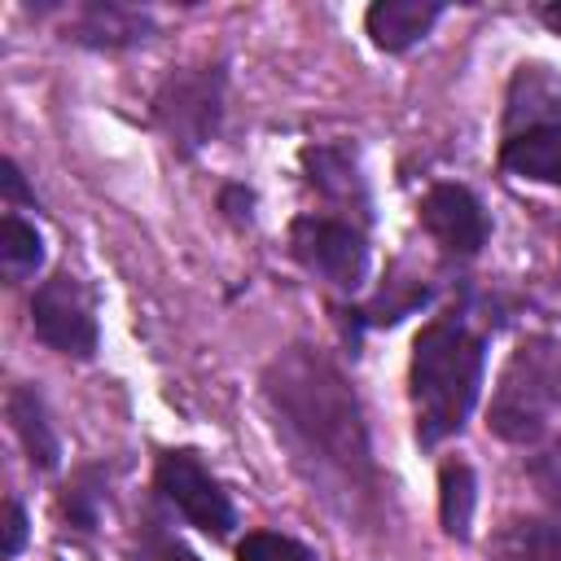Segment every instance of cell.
<instances>
[{
  "mask_svg": "<svg viewBox=\"0 0 561 561\" xmlns=\"http://www.w3.org/2000/svg\"><path fill=\"white\" fill-rule=\"evenodd\" d=\"M259 394L289 465L346 517H368L381 495V473L346 373L320 346L294 342L263 364Z\"/></svg>",
  "mask_w": 561,
  "mask_h": 561,
  "instance_id": "6da1fadb",
  "label": "cell"
},
{
  "mask_svg": "<svg viewBox=\"0 0 561 561\" xmlns=\"http://www.w3.org/2000/svg\"><path fill=\"white\" fill-rule=\"evenodd\" d=\"M486 377V337L469 324L465 307H451L421 324L408 359V403L412 434L421 447H438L456 438L482 394Z\"/></svg>",
  "mask_w": 561,
  "mask_h": 561,
  "instance_id": "7a4b0ae2",
  "label": "cell"
},
{
  "mask_svg": "<svg viewBox=\"0 0 561 561\" xmlns=\"http://www.w3.org/2000/svg\"><path fill=\"white\" fill-rule=\"evenodd\" d=\"M557 342L552 337H526L508 364L500 368V381L486 403V430L500 443L535 447L548 434V408H552V373H557Z\"/></svg>",
  "mask_w": 561,
  "mask_h": 561,
  "instance_id": "3957f363",
  "label": "cell"
},
{
  "mask_svg": "<svg viewBox=\"0 0 561 561\" xmlns=\"http://www.w3.org/2000/svg\"><path fill=\"white\" fill-rule=\"evenodd\" d=\"M224 88H228V70L224 61H197V66H180L171 70L158 92H153V127L162 131V140L171 145L175 158H197L224 127Z\"/></svg>",
  "mask_w": 561,
  "mask_h": 561,
  "instance_id": "277c9868",
  "label": "cell"
},
{
  "mask_svg": "<svg viewBox=\"0 0 561 561\" xmlns=\"http://www.w3.org/2000/svg\"><path fill=\"white\" fill-rule=\"evenodd\" d=\"M289 254L342 294H355L368 280V237L342 215H294Z\"/></svg>",
  "mask_w": 561,
  "mask_h": 561,
  "instance_id": "5b68a950",
  "label": "cell"
},
{
  "mask_svg": "<svg viewBox=\"0 0 561 561\" xmlns=\"http://www.w3.org/2000/svg\"><path fill=\"white\" fill-rule=\"evenodd\" d=\"M31 333L66 359H92L101 346V324L92 294L75 272H53L31 294Z\"/></svg>",
  "mask_w": 561,
  "mask_h": 561,
  "instance_id": "8992f818",
  "label": "cell"
},
{
  "mask_svg": "<svg viewBox=\"0 0 561 561\" xmlns=\"http://www.w3.org/2000/svg\"><path fill=\"white\" fill-rule=\"evenodd\" d=\"M153 486H158V495H162L188 526H197L202 535H210V539H228V535H232V526H237L232 495H228L224 482L202 465L197 451H188V447L162 451L158 465H153Z\"/></svg>",
  "mask_w": 561,
  "mask_h": 561,
  "instance_id": "52a82bcc",
  "label": "cell"
},
{
  "mask_svg": "<svg viewBox=\"0 0 561 561\" xmlns=\"http://www.w3.org/2000/svg\"><path fill=\"white\" fill-rule=\"evenodd\" d=\"M416 215H421V228L438 241V250L447 259H478L482 245L491 241L486 206L478 202V193L469 184H456V180L430 184Z\"/></svg>",
  "mask_w": 561,
  "mask_h": 561,
  "instance_id": "ba28073f",
  "label": "cell"
},
{
  "mask_svg": "<svg viewBox=\"0 0 561 561\" xmlns=\"http://www.w3.org/2000/svg\"><path fill=\"white\" fill-rule=\"evenodd\" d=\"M298 167H302L307 188H316L320 202H329L333 210H342V219H351L359 228L373 219V197H368V180H364V167H359L355 145H346V140L307 145L298 153Z\"/></svg>",
  "mask_w": 561,
  "mask_h": 561,
  "instance_id": "9c48e42d",
  "label": "cell"
},
{
  "mask_svg": "<svg viewBox=\"0 0 561 561\" xmlns=\"http://www.w3.org/2000/svg\"><path fill=\"white\" fill-rule=\"evenodd\" d=\"M153 18L145 9L118 4V0H88L75 4L66 18V39L79 48H96V53H123L136 48L145 39H153Z\"/></svg>",
  "mask_w": 561,
  "mask_h": 561,
  "instance_id": "30bf717a",
  "label": "cell"
},
{
  "mask_svg": "<svg viewBox=\"0 0 561 561\" xmlns=\"http://www.w3.org/2000/svg\"><path fill=\"white\" fill-rule=\"evenodd\" d=\"M443 13L447 4L438 0H373L364 9V35L381 53H408L434 31Z\"/></svg>",
  "mask_w": 561,
  "mask_h": 561,
  "instance_id": "8fae6325",
  "label": "cell"
},
{
  "mask_svg": "<svg viewBox=\"0 0 561 561\" xmlns=\"http://www.w3.org/2000/svg\"><path fill=\"white\" fill-rule=\"evenodd\" d=\"M500 167L530 184H561V123H526L504 131Z\"/></svg>",
  "mask_w": 561,
  "mask_h": 561,
  "instance_id": "7c38bea8",
  "label": "cell"
},
{
  "mask_svg": "<svg viewBox=\"0 0 561 561\" xmlns=\"http://www.w3.org/2000/svg\"><path fill=\"white\" fill-rule=\"evenodd\" d=\"M482 561H561V513L543 508L508 517L491 535Z\"/></svg>",
  "mask_w": 561,
  "mask_h": 561,
  "instance_id": "4fadbf2b",
  "label": "cell"
},
{
  "mask_svg": "<svg viewBox=\"0 0 561 561\" xmlns=\"http://www.w3.org/2000/svg\"><path fill=\"white\" fill-rule=\"evenodd\" d=\"M4 412H9V425H13V434H18V443H22L26 460H31V469L35 473H53L61 465V438H57V430L48 421V408H44L39 390L26 386V381L13 386L9 399H4Z\"/></svg>",
  "mask_w": 561,
  "mask_h": 561,
  "instance_id": "5bb4252c",
  "label": "cell"
},
{
  "mask_svg": "<svg viewBox=\"0 0 561 561\" xmlns=\"http://www.w3.org/2000/svg\"><path fill=\"white\" fill-rule=\"evenodd\" d=\"M478 513V473L469 460H443L438 465V526L447 539L465 543L473 535Z\"/></svg>",
  "mask_w": 561,
  "mask_h": 561,
  "instance_id": "9a60e30c",
  "label": "cell"
},
{
  "mask_svg": "<svg viewBox=\"0 0 561 561\" xmlns=\"http://www.w3.org/2000/svg\"><path fill=\"white\" fill-rule=\"evenodd\" d=\"M425 302H430V285H425L421 276H403V272L394 267V272L381 280L377 298L351 311V316H355V337H359V329H390V324H399L403 316L421 311Z\"/></svg>",
  "mask_w": 561,
  "mask_h": 561,
  "instance_id": "2e32d148",
  "label": "cell"
},
{
  "mask_svg": "<svg viewBox=\"0 0 561 561\" xmlns=\"http://www.w3.org/2000/svg\"><path fill=\"white\" fill-rule=\"evenodd\" d=\"M0 267L13 285L44 267V232L31 219H22L18 210H9L0 219Z\"/></svg>",
  "mask_w": 561,
  "mask_h": 561,
  "instance_id": "e0dca14e",
  "label": "cell"
},
{
  "mask_svg": "<svg viewBox=\"0 0 561 561\" xmlns=\"http://www.w3.org/2000/svg\"><path fill=\"white\" fill-rule=\"evenodd\" d=\"M110 495V473L101 465H83L70 473V482L61 486V517L75 526V530H96L101 522V504Z\"/></svg>",
  "mask_w": 561,
  "mask_h": 561,
  "instance_id": "ac0fdd59",
  "label": "cell"
},
{
  "mask_svg": "<svg viewBox=\"0 0 561 561\" xmlns=\"http://www.w3.org/2000/svg\"><path fill=\"white\" fill-rule=\"evenodd\" d=\"M237 561H320V557L280 530H250L245 539H237Z\"/></svg>",
  "mask_w": 561,
  "mask_h": 561,
  "instance_id": "d6986e66",
  "label": "cell"
},
{
  "mask_svg": "<svg viewBox=\"0 0 561 561\" xmlns=\"http://www.w3.org/2000/svg\"><path fill=\"white\" fill-rule=\"evenodd\" d=\"M526 473H530V482H535V491H539L543 508L561 513V443H552V447L535 451V456H530V465H526Z\"/></svg>",
  "mask_w": 561,
  "mask_h": 561,
  "instance_id": "ffe728a7",
  "label": "cell"
},
{
  "mask_svg": "<svg viewBox=\"0 0 561 561\" xmlns=\"http://www.w3.org/2000/svg\"><path fill=\"white\" fill-rule=\"evenodd\" d=\"M215 206L224 210V219H228V224L245 228V224L254 219V188H245V184H224V188H219V197H215Z\"/></svg>",
  "mask_w": 561,
  "mask_h": 561,
  "instance_id": "44dd1931",
  "label": "cell"
},
{
  "mask_svg": "<svg viewBox=\"0 0 561 561\" xmlns=\"http://www.w3.org/2000/svg\"><path fill=\"white\" fill-rule=\"evenodd\" d=\"M22 548H26V508H22V500L9 495V504H4V561H18Z\"/></svg>",
  "mask_w": 561,
  "mask_h": 561,
  "instance_id": "7402d4cb",
  "label": "cell"
},
{
  "mask_svg": "<svg viewBox=\"0 0 561 561\" xmlns=\"http://www.w3.org/2000/svg\"><path fill=\"white\" fill-rule=\"evenodd\" d=\"M0 188H4V197L13 202V206H31V210H39V202H35V188L26 184V175H22V167L13 162V158H4L0 162Z\"/></svg>",
  "mask_w": 561,
  "mask_h": 561,
  "instance_id": "603a6c76",
  "label": "cell"
},
{
  "mask_svg": "<svg viewBox=\"0 0 561 561\" xmlns=\"http://www.w3.org/2000/svg\"><path fill=\"white\" fill-rule=\"evenodd\" d=\"M539 22H543L552 35H561V0H548V4H539Z\"/></svg>",
  "mask_w": 561,
  "mask_h": 561,
  "instance_id": "cb8c5ba5",
  "label": "cell"
},
{
  "mask_svg": "<svg viewBox=\"0 0 561 561\" xmlns=\"http://www.w3.org/2000/svg\"><path fill=\"white\" fill-rule=\"evenodd\" d=\"M158 561H202L193 548H184V543H167L162 552H158Z\"/></svg>",
  "mask_w": 561,
  "mask_h": 561,
  "instance_id": "d4e9b609",
  "label": "cell"
},
{
  "mask_svg": "<svg viewBox=\"0 0 561 561\" xmlns=\"http://www.w3.org/2000/svg\"><path fill=\"white\" fill-rule=\"evenodd\" d=\"M552 403H561V364H557V373H552Z\"/></svg>",
  "mask_w": 561,
  "mask_h": 561,
  "instance_id": "484cf974",
  "label": "cell"
}]
</instances>
